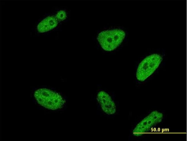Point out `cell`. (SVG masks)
Returning a JSON list of instances; mask_svg holds the SVG:
<instances>
[{
  "label": "cell",
  "mask_w": 187,
  "mask_h": 141,
  "mask_svg": "<svg viewBox=\"0 0 187 141\" xmlns=\"http://www.w3.org/2000/svg\"><path fill=\"white\" fill-rule=\"evenodd\" d=\"M162 60L161 56L157 54L146 57L138 65L136 73L137 79L140 81H144L157 69Z\"/></svg>",
  "instance_id": "3957f363"
},
{
  "label": "cell",
  "mask_w": 187,
  "mask_h": 141,
  "mask_svg": "<svg viewBox=\"0 0 187 141\" xmlns=\"http://www.w3.org/2000/svg\"><path fill=\"white\" fill-rule=\"evenodd\" d=\"M125 35V33L123 30L116 28L100 32L97 39L104 50L111 51L119 46L124 39Z\"/></svg>",
  "instance_id": "6da1fadb"
},
{
  "label": "cell",
  "mask_w": 187,
  "mask_h": 141,
  "mask_svg": "<svg viewBox=\"0 0 187 141\" xmlns=\"http://www.w3.org/2000/svg\"><path fill=\"white\" fill-rule=\"evenodd\" d=\"M58 22L54 16L48 17L40 22L37 26L38 31L43 33L49 31L55 27Z\"/></svg>",
  "instance_id": "8992f818"
},
{
  "label": "cell",
  "mask_w": 187,
  "mask_h": 141,
  "mask_svg": "<svg viewBox=\"0 0 187 141\" xmlns=\"http://www.w3.org/2000/svg\"><path fill=\"white\" fill-rule=\"evenodd\" d=\"M34 96L39 104L48 109L60 108L64 104V101L60 95L48 89H39L35 92Z\"/></svg>",
  "instance_id": "7a4b0ae2"
},
{
  "label": "cell",
  "mask_w": 187,
  "mask_h": 141,
  "mask_svg": "<svg viewBox=\"0 0 187 141\" xmlns=\"http://www.w3.org/2000/svg\"><path fill=\"white\" fill-rule=\"evenodd\" d=\"M56 18L60 20H63L65 19L66 17L65 12L63 10L59 11L56 15Z\"/></svg>",
  "instance_id": "52a82bcc"
},
{
  "label": "cell",
  "mask_w": 187,
  "mask_h": 141,
  "mask_svg": "<svg viewBox=\"0 0 187 141\" xmlns=\"http://www.w3.org/2000/svg\"><path fill=\"white\" fill-rule=\"evenodd\" d=\"M97 99L102 110L105 113L111 115L115 113L116 109L115 103L107 93L104 91L99 92Z\"/></svg>",
  "instance_id": "5b68a950"
},
{
  "label": "cell",
  "mask_w": 187,
  "mask_h": 141,
  "mask_svg": "<svg viewBox=\"0 0 187 141\" xmlns=\"http://www.w3.org/2000/svg\"><path fill=\"white\" fill-rule=\"evenodd\" d=\"M162 118V115L161 113L153 112L137 125L133 131V134L137 136L142 135L154 124L161 121Z\"/></svg>",
  "instance_id": "277c9868"
}]
</instances>
